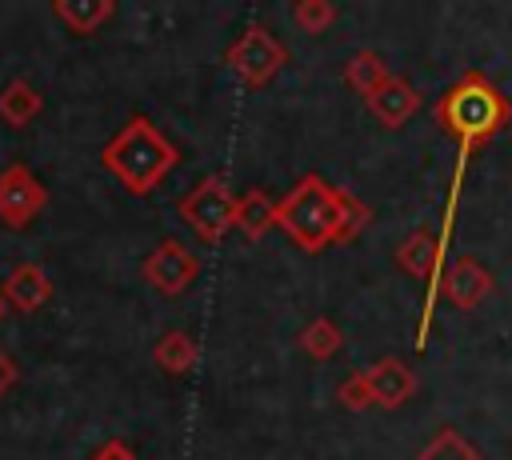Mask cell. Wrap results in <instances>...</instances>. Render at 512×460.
Instances as JSON below:
<instances>
[{"label":"cell","mask_w":512,"mask_h":460,"mask_svg":"<svg viewBox=\"0 0 512 460\" xmlns=\"http://www.w3.org/2000/svg\"><path fill=\"white\" fill-rule=\"evenodd\" d=\"M368 224L372 208L316 172H304L276 204V228L308 256H320L332 244H352Z\"/></svg>","instance_id":"obj_1"},{"label":"cell","mask_w":512,"mask_h":460,"mask_svg":"<svg viewBox=\"0 0 512 460\" xmlns=\"http://www.w3.org/2000/svg\"><path fill=\"white\" fill-rule=\"evenodd\" d=\"M436 124L444 136H452L460 144L456 160H472V152L488 148L508 124H512V100L492 84L488 72L468 68L460 72L444 96L436 100Z\"/></svg>","instance_id":"obj_2"},{"label":"cell","mask_w":512,"mask_h":460,"mask_svg":"<svg viewBox=\"0 0 512 460\" xmlns=\"http://www.w3.org/2000/svg\"><path fill=\"white\" fill-rule=\"evenodd\" d=\"M100 164L132 192L148 196L164 184V176L180 164V148L148 120V116H128L124 128L100 148Z\"/></svg>","instance_id":"obj_3"},{"label":"cell","mask_w":512,"mask_h":460,"mask_svg":"<svg viewBox=\"0 0 512 460\" xmlns=\"http://www.w3.org/2000/svg\"><path fill=\"white\" fill-rule=\"evenodd\" d=\"M176 212H180V220H184L204 244H220V240L236 228V192L228 188L224 176L212 172V176L196 180V184L180 196Z\"/></svg>","instance_id":"obj_4"},{"label":"cell","mask_w":512,"mask_h":460,"mask_svg":"<svg viewBox=\"0 0 512 460\" xmlns=\"http://www.w3.org/2000/svg\"><path fill=\"white\" fill-rule=\"evenodd\" d=\"M288 48L272 36L268 24H248L224 52V64L232 68V76L244 84V88H268L276 80V72L288 64Z\"/></svg>","instance_id":"obj_5"},{"label":"cell","mask_w":512,"mask_h":460,"mask_svg":"<svg viewBox=\"0 0 512 460\" xmlns=\"http://www.w3.org/2000/svg\"><path fill=\"white\" fill-rule=\"evenodd\" d=\"M140 276H144L160 296H180V292H188V288L196 284V276H200V256H196L184 240L168 236V240H160V244L144 256Z\"/></svg>","instance_id":"obj_6"},{"label":"cell","mask_w":512,"mask_h":460,"mask_svg":"<svg viewBox=\"0 0 512 460\" xmlns=\"http://www.w3.org/2000/svg\"><path fill=\"white\" fill-rule=\"evenodd\" d=\"M44 208H48V188L32 176L28 164L0 168V224L28 228Z\"/></svg>","instance_id":"obj_7"},{"label":"cell","mask_w":512,"mask_h":460,"mask_svg":"<svg viewBox=\"0 0 512 460\" xmlns=\"http://www.w3.org/2000/svg\"><path fill=\"white\" fill-rule=\"evenodd\" d=\"M492 292H496V276H492L488 264H480L476 256H456V260L444 268L440 296H444L452 308H460V312H476Z\"/></svg>","instance_id":"obj_8"},{"label":"cell","mask_w":512,"mask_h":460,"mask_svg":"<svg viewBox=\"0 0 512 460\" xmlns=\"http://www.w3.org/2000/svg\"><path fill=\"white\" fill-rule=\"evenodd\" d=\"M364 376H368V388H372V404L376 408H388V412L392 408H404L416 396V388H420V376L400 356H384V360L368 364Z\"/></svg>","instance_id":"obj_9"},{"label":"cell","mask_w":512,"mask_h":460,"mask_svg":"<svg viewBox=\"0 0 512 460\" xmlns=\"http://www.w3.org/2000/svg\"><path fill=\"white\" fill-rule=\"evenodd\" d=\"M0 292H4V300H8L16 312H40V308L52 300V280H48V272H44L36 260H24V264H16V268L4 276Z\"/></svg>","instance_id":"obj_10"},{"label":"cell","mask_w":512,"mask_h":460,"mask_svg":"<svg viewBox=\"0 0 512 460\" xmlns=\"http://www.w3.org/2000/svg\"><path fill=\"white\" fill-rule=\"evenodd\" d=\"M368 112H372L376 124H384V128H404V124L420 112V92H416L404 76H392V80L368 100Z\"/></svg>","instance_id":"obj_11"},{"label":"cell","mask_w":512,"mask_h":460,"mask_svg":"<svg viewBox=\"0 0 512 460\" xmlns=\"http://www.w3.org/2000/svg\"><path fill=\"white\" fill-rule=\"evenodd\" d=\"M396 72L388 68V60L376 52V48H360V52H352L348 60H344V68H340V80L356 92V96H364V104L392 80Z\"/></svg>","instance_id":"obj_12"},{"label":"cell","mask_w":512,"mask_h":460,"mask_svg":"<svg viewBox=\"0 0 512 460\" xmlns=\"http://www.w3.org/2000/svg\"><path fill=\"white\" fill-rule=\"evenodd\" d=\"M276 204L280 200H272L264 188H248V192H240L236 196V232L244 236V240H264L272 228H276Z\"/></svg>","instance_id":"obj_13"},{"label":"cell","mask_w":512,"mask_h":460,"mask_svg":"<svg viewBox=\"0 0 512 460\" xmlns=\"http://www.w3.org/2000/svg\"><path fill=\"white\" fill-rule=\"evenodd\" d=\"M52 16L68 32L92 36V32H100L116 16V0H52Z\"/></svg>","instance_id":"obj_14"},{"label":"cell","mask_w":512,"mask_h":460,"mask_svg":"<svg viewBox=\"0 0 512 460\" xmlns=\"http://www.w3.org/2000/svg\"><path fill=\"white\" fill-rule=\"evenodd\" d=\"M196 360H200V344H196L184 328H168V332L152 344V364H156L160 372H168V376L192 372Z\"/></svg>","instance_id":"obj_15"},{"label":"cell","mask_w":512,"mask_h":460,"mask_svg":"<svg viewBox=\"0 0 512 460\" xmlns=\"http://www.w3.org/2000/svg\"><path fill=\"white\" fill-rule=\"evenodd\" d=\"M40 112H44V96H40L24 76H16V80H8V84L0 88V120H4V124L28 128Z\"/></svg>","instance_id":"obj_16"},{"label":"cell","mask_w":512,"mask_h":460,"mask_svg":"<svg viewBox=\"0 0 512 460\" xmlns=\"http://www.w3.org/2000/svg\"><path fill=\"white\" fill-rule=\"evenodd\" d=\"M296 348L308 356V360H332L340 348H344V332H340V324L332 320V316H312L304 328H300V336H296Z\"/></svg>","instance_id":"obj_17"},{"label":"cell","mask_w":512,"mask_h":460,"mask_svg":"<svg viewBox=\"0 0 512 460\" xmlns=\"http://www.w3.org/2000/svg\"><path fill=\"white\" fill-rule=\"evenodd\" d=\"M412 460H488L468 436H460L456 428H440Z\"/></svg>","instance_id":"obj_18"},{"label":"cell","mask_w":512,"mask_h":460,"mask_svg":"<svg viewBox=\"0 0 512 460\" xmlns=\"http://www.w3.org/2000/svg\"><path fill=\"white\" fill-rule=\"evenodd\" d=\"M336 20H340V8H336L332 0H296V4H292V24H296L300 32H308V36L328 32Z\"/></svg>","instance_id":"obj_19"},{"label":"cell","mask_w":512,"mask_h":460,"mask_svg":"<svg viewBox=\"0 0 512 460\" xmlns=\"http://www.w3.org/2000/svg\"><path fill=\"white\" fill-rule=\"evenodd\" d=\"M336 404L348 408V412H368V408H376V404H372V388H368L364 368H360V372H348V376L336 384Z\"/></svg>","instance_id":"obj_20"},{"label":"cell","mask_w":512,"mask_h":460,"mask_svg":"<svg viewBox=\"0 0 512 460\" xmlns=\"http://www.w3.org/2000/svg\"><path fill=\"white\" fill-rule=\"evenodd\" d=\"M88 460H136V452H132L124 440H108V444H100Z\"/></svg>","instance_id":"obj_21"},{"label":"cell","mask_w":512,"mask_h":460,"mask_svg":"<svg viewBox=\"0 0 512 460\" xmlns=\"http://www.w3.org/2000/svg\"><path fill=\"white\" fill-rule=\"evenodd\" d=\"M16 376H20V368H16V360H12V356H8L4 348H0V396H4V392H8L12 384H16Z\"/></svg>","instance_id":"obj_22"},{"label":"cell","mask_w":512,"mask_h":460,"mask_svg":"<svg viewBox=\"0 0 512 460\" xmlns=\"http://www.w3.org/2000/svg\"><path fill=\"white\" fill-rule=\"evenodd\" d=\"M4 312H8V300H4V292H0V320H4Z\"/></svg>","instance_id":"obj_23"}]
</instances>
